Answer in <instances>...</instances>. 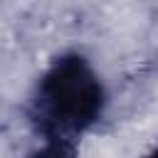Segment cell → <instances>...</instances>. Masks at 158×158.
Masks as SVG:
<instances>
[{"mask_svg": "<svg viewBox=\"0 0 158 158\" xmlns=\"http://www.w3.org/2000/svg\"><path fill=\"white\" fill-rule=\"evenodd\" d=\"M104 84L79 54H62L40 79L32 118L49 141H64L86 131L104 109Z\"/></svg>", "mask_w": 158, "mask_h": 158, "instance_id": "6da1fadb", "label": "cell"}, {"mask_svg": "<svg viewBox=\"0 0 158 158\" xmlns=\"http://www.w3.org/2000/svg\"><path fill=\"white\" fill-rule=\"evenodd\" d=\"M30 158H77V156H74V151H72L69 143H64V141H49L47 146L37 148Z\"/></svg>", "mask_w": 158, "mask_h": 158, "instance_id": "7a4b0ae2", "label": "cell"}, {"mask_svg": "<svg viewBox=\"0 0 158 158\" xmlns=\"http://www.w3.org/2000/svg\"><path fill=\"white\" fill-rule=\"evenodd\" d=\"M151 158H158V148H156V151H153V156H151Z\"/></svg>", "mask_w": 158, "mask_h": 158, "instance_id": "3957f363", "label": "cell"}]
</instances>
